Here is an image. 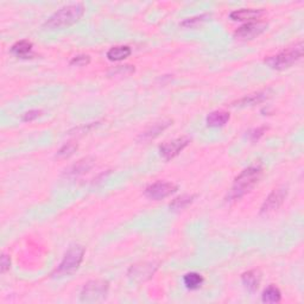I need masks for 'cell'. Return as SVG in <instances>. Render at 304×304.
Returning a JSON list of instances; mask_svg holds the SVG:
<instances>
[{
    "label": "cell",
    "mask_w": 304,
    "mask_h": 304,
    "mask_svg": "<svg viewBox=\"0 0 304 304\" xmlns=\"http://www.w3.org/2000/svg\"><path fill=\"white\" fill-rule=\"evenodd\" d=\"M263 176V168L260 165H252L245 169L240 175L235 177L233 186L227 195V201H238L242 196L248 194L257 184L259 183Z\"/></svg>",
    "instance_id": "obj_1"
},
{
    "label": "cell",
    "mask_w": 304,
    "mask_h": 304,
    "mask_svg": "<svg viewBox=\"0 0 304 304\" xmlns=\"http://www.w3.org/2000/svg\"><path fill=\"white\" fill-rule=\"evenodd\" d=\"M85 11V5L82 3L69 4V5L61 7L45 21L44 28L46 30H61V29L69 28L81 19Z\"/></svg>",
    "instance_id": "obj_2"
},
{
    "label": "cell",
    "mask_w": 304,
    "mask_h": 304,
    "mask_svg": "<svg viewBox=\"0 0 304 304\" xmlns=\"http://www.w3.org/2000/svg\"><path fill=\"white\" fill-rule=\"evenodd\" d=\"M303 55V43H298L297 45L292 46V48H289L284 52L274 56H270L265 60V63L267 66H270L272 69L277 70H284L290 68L291 66L297 62V61L301 60Z\"/></svg>",
    "instance_id": "obj_3"
},
{
    "label": "cell",
    "mask_w": 304,
    "mask_h": 304,
    "mask_svg": "<svg viewBox=\"0 0 304 304\" xmlns=\"http://www.w3.org/2000/svg\"><path fill=\"white\" fill-rule=\"evenodd\" d=\"M86 249L82 246L76 245L68 249L66 255H64L62 262L54 272V276L61 277V276H69L78 271V269L81 265L83 257H85Z\"/></svg>",
    "instance_id": "obj_4"
},
{
    "label": "cell",
    "mask_w": 304,
    "mask_h": 304,
    "mask_svg": "<svg viewBox=\"0 0 304 304\" xmlns=\"http://www.w3.org/2000/svg\"><path fill=\"white\" fill-rule=\"evenodd\" d=\"M110 283L104 280L90 281L85 284L80 294V301L82 303H96L104 301L107 297Z\"/></svg>",
    "instance_id": "obj_5"
},
{
    "label": "cell",
    "mask_w": 304,
    "mask_h": 304,
    "mask_svg": "<svg viewBox=\"0 0 304 304\" xmlns=\"http://www.w3.org/2000/svg\"><path fill=\"white\" fill-rule=\"evenodd\" d=\"M191 139L189 137H180L171 140V142H166L162 144L159 146V154L165 161H170V159L175 158L176 156H179L186 147L189 145Z\"/></svg>",
    "instance_id": "obj_6"
},
{
    "label": "cell",
    "mask_w": 304,
    "mask_h": 304,
    "mask_svg": "<svg viewBox=\"0 0 304 304\" xmlns=\"http://www.w3.org/2000/svg\"><path fill=\"white\" fill-rule=\"evenodd\" d=\"M287 196H288L287 188L282 187L274 189L272 193L266 197V200L264 201L262 208H260V215H269L271 213L276 212L277 209L284 204Z\"/></svg>",
    "instance_id": "obj_7"
},
{
    "label": "cell",
    "mask_w": 304,
    "mask_h": 304,
    "mask_svg": "<svg viewBox=\"0 0 304 304\" xmlns=\"http://www.w3.org/2000/svg\"><path fill=\"white\" fill-rule=\"evenodd\" d=\"M177 186L171 182H162V181H158V182H155L150 184L149 187H146L145 194L146 197L151 198V200H163V198L170 196L173 193H176Z\"/></svg>",
    "instance_id": "obj_8"
},
{
    "label": "cell",
    "mask_w": 304,
    "mask_h": 304,
    "mask_svg": "<svg viewBox=\"0 0 304 304\" xmlns=\"http://www.w3.org/2000/svg\"><path fill=\"white\" fill-rule=\"evenodd\" d=\"M157 267L158 266L154 263L136 264V265L131 266V269L129 270V277L131 278L133 282L142 283V282L150 280V278L154 276Z\"/></svg>",
    "instance_id": "obj_9"
},
{
    "label": "cell",
    "mask_w": 304,
    "mask_h": 304,
    "mask_svg": "<svg viewBox=\"0 0 304 304\" xmlns=\"http://www.w3.org/2000/svg\"><path fill=\"white\" fill-rule=\"evenodd\" d=\"M267 24L264 21H248L235 31V37L241 39H252L262 35L266 30Z\"/></svg>",
    "instance_id": "obj_10"
},
{
    "label": "cell",
    "mask_w": 304,
    "mask_h": 304,
    "mask_svg": "<svg viewBox=\"0 0 304 304\" xmlns=\"http://www.w3.org/2000/svg\"><path fill=\"white\" fill-rule=\"evenodd\" d=\"M265 14V11L263 9H240L235 10L230 14L231 19L239 21H253L259 19Z\"/></svg>",
    "instance_id": "obj_11"
},
{
    "label": "cell",
    "mask_w": 304,
    "mask_h": 304,
    "mask_svg": "<svg viewBox=\"0 0 304 304\" xmlns=\"http://www.w3.org/2000/svg\"><path fill=\"white\" fill-rule=\"evenodd\" d=\"M94 164H95V159L92 157H85L81 158L70 166L69 169L67 170L68 176H80L83 175V173L88 172L90 169L93 168Z\"/></svg>",
    "instance_id": "obj_12"
},
{
    "label": "cell",
    "mask_w": 304,
    "mask_h": 304,
    "mask_svg": "<svg viewBox=\"0 0 304 304\" xmlns=\"http://www.w3.org/2000/svg\"><path fill=\"white\" fill-rule=\"evenodd\" d=\"M260 281H262V274L258 270H249L241 274L242 284L249 292H256L258 290Z\"/></svg>",
    "instance_id": "obj_13"
},
{
    "label": "cell",
    "mask_w": 304,
    "mask_h": 304,
    "mask_svg": "<svg viewBox=\"0 0 304 304\" xmlns=\"http://www.w3.org/2000/svg\"><path fill=\"white\" fill-rule=\"evenodd\" d=\"M231 115L226 111H214L206 119L208 128H221L230 121Z\"/></svg>",
    "instance_id": "obj_14"
},
{
    "label": "cell",
    "mask_w": 304,
    "mask_h": 304,
    "mask_svg": "<svg viewBox=\"0 0 304 304\" xmlns=\"http://www.w3.org/2000/svg\"><path fill=\"white\" fill-rule=\"evenodd\" d=\"M32 43L27 41V39H23V41H19L11 46V53L14 54V55L20 57V59H28L32 55Z\"/></svg>",
    "instance_id": "obj_15"
},
{
    "label": "cell",
    "mask_w": 304,
    "mask_h": 304,
    "mask_svg": "<svg viewBox=\"0 0 304 304\" xmlns=\"http://www.w3.org/2000/svg\"><path fill=\"white\" fill-rule=\"evenodd\" d=\"M132 50L128 45H119V46H113L107 52V59L110 61H114V62H118V61H122L131 55Z\"/></svg>",
    "instance_id": "obj_16"
},
{
    "label": "cell",
    "mask_w": 304,
    "mask_h": 304,
    "mask_svg": "<svg viewBox=\"0 0 304 304\" xmlns=\"http://www.w3.org/2000/svg\"><path fill=\"white\" fill-rule=\"evenodd\" d=\"M171 120L168 121H161V122H156L154 126H151L149 130H146L145 132L140 136V138L143 140H151L156 138V137L159 136V133H162L166 128H169L171 125Z\"/></svg>",
    "instance_id": "obj_17"
},
{
    "label": "cell",
    "mask_w": 304,
    "mask_h": 304,
    "mask_svg": "<svg viewBox=\"0 0 304 304\" xmlns=\"http://www.w3.org/2000/svg\"><path fill=\"white\" fill-rule=\"evenodd\" d=\"M204 277L197 272H189L184 274L183 277V283L189 290H197V289H200L202 284H204Z\"/></svg>",
    "instance_id": "obj_18"
},
{
    "label": "cell",
    "mask_w": 304,
    "mask_h": 304,
    "mask_svg": "<svg viewBox=\"0 0 304 304\" xmlns=\"http://www.w3.org/2000/svg\"><path fill=\"white\" fill-rule=\"evenodd\" d=\"M262 301L264 303H280L282 301V292L276 285H269L263 291Z\"/></svg>",
    "instance_id": "obj_19"
},
{
    "label": "cell",
    "mask_w": 304,
    "mask_h": 304,
    "mask_svg": "<svg viewBox=\"0 0 304 304\" xmlns=\"http://www.w3.org/2000/svg\"><path fill=\"white\" fill-rule=\"evenodd\" d=\"M194 198H195L194 195H182V196L176 197L175 200L170 204L169 207L171 211H181V209H184L186 207H188V206L194 201Z\"/></svg>",
    "instance_id": "obj_20"
},
{
    "label": "cell",
    "mask_w": 304,
    "mask_h": 304,
    "mask_svg": "<svg viewBox=\"0 0 304 304\" xmlns=\"http://www.w3.org/2000/svg\"><path fill=\"white\" fill-rule=\"evenodd\" d=\"M267 93H257V94H251V95H247L244 99L239 101V104H241V106H252V105L260 104L263 103L264 100L267 99Z\"/></svg>",
    "instance_id": "obj_21"
},
{
    "label": "cell",
    "mask_w": 304,
    "mask_h": 304,
    "mask_svg": "<svg viewBox=\"0 0 304 304\" xmlns=\"http://www.w3.org/2000/svg\"><path fill=\"white\" fill-rule=\"evenodd\" d=\"M209 17H211V14L204 13V14H200V16H195V17L188 18V19L182 21L181 25H182V27H184V28H194V27H196L197 24L204 23V21L207 20Z\"/></svg>",
    "instance_id": "obj_22"
},
{
    "label": "cell",
    "mask_w": 304,
    "mask_h": 304,
    "mask_svg": "<svg viewBox=\"0 0 304 304\" xmlns=\"http://www.w3.org/2000/svg\"><path fill=\"white\" fill-rule=\"evenodd\" d=\"M78 150V144L74 142H69L61 147V149L57 151V157L59 158H68L70 157L71 155H74V152Z\"/></svg>",
    "instance_id": "obj_23"
},
{
    "label": "cell",
    "mask_w": 304,
    "mask_h": 304,
    "mask_svg": "<svg viewBox=\"0 0 304 304\" xmlns=\"http://www.w3.org/2000/svg\"><path fill=\"white\" fill-rule=\"evenodd\" d=\"M89 62L90 57L88 55H78L73 57V60L70 61V64L76 67H85L87 64H89Z\"/></svg>",
    "instance_id": "obj_24"
},
{
    "label": "cell",
    "mask_w": 304,
    "mask_h": 304,
    "mask_svg": "<svg viewBox=\"0 0 304 304\" xmlns=\"http://www.w3.org/2000/svg\"><path fill=\"white\" fill-rule=\"evenodd\" d=\"M41 114H42V111H38V110L29 111V112H27V113L23 114V117H21V120L25 121V122L32 121V120H35V119H37L38 117H41Z\"/></svg>",
    "instance_id": "obj_25"
},
{
    "label": "cell",
    "mask_w": 304,
    "mask_h": 304,
    "mask_svg": "<svg viewBox=\"0 0 304 304\" xmlns=\"http://www.w3.org/2000/svg\"><path fill=\"white\" fill-rule=\"evenodd\" d=\"M11 267V258L7 255L2 256V273H5Z\"/></svg>",
    "instance_id": "obj_26"
},
{
    "label": "cell",
    "mask_w": 304,
    "mask_h": 304,
    "mask_svg": "<svg viewBox=\"0 0 304 304\" xmlns=\"http://www.w3.org/2000/svg\"><path fill=\"white\" fill-rule=\"evenodd\" d=\"M265 128H259V129H256L253 130V131L249 133V136H251V139L252 140H258L260 137L264 135V132H265Z\"/></svg>",
    "instance_id": "obj_27"
}]
</instances>
